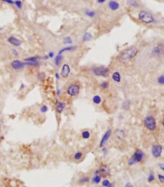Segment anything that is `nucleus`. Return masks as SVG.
Segmentation results:
<instances>
[{
	"instance_id": "f257e3e1",
	"label": "nucleus",
	"mask_w": 164,
	"mask_h": 187,
	"mask_svg": "<svg viewBox=\"0 0 164 187\" xmlns=\"http://www.w3.org/2000/svg\"><path fill=\"white\" fill-rule=\"evenodd\" d=\"M138 53V50L135 47H132L123 51L120 55L119 61L122 63H127L134 58Z\"/></svg>"
},
{
	"instance_id": "f03ea898",
	"label": "nucleus",
	"mask_w": 164,
	"mask_h": 187,
	"mask_svg": "<svg viewBox=\"0 0 164 187\" xmlns=\"http://www.w3.org/2000/svg\"><path fill=\"white\" fill-rule=\"evenodd\" d=\"M145 126L150 130H154L156 128V122L154 118L149 115L146 116L144 120Z\"/></svg>"
},
{
	"instance_id": "7ed1b4c3",
	"label": "nucleus",
	"mask_w": 164,
	"mask_h": 187,
	"mask_svg": "<svg viewBox=\"0 0 164 187\" xmlns=\"http://www.w3.org/2000/svg\"><path fill=\"white\" fill-rule=\"evenodd\" d=\"M143 153L142 152H136L129 159L128 162L129 165V166H132L136 163L141 162L143 157Z\"/></svg>"
},
{
	"instance_id": "20e7f679",
	"label": "nucleus",
	"mask_w": 164,
	"mask_h": 187,
	"mask_svg": "<svg viewBox=\"0 0 164 187\" xmlns=\"http://www.w3.org/2000/svg\"><path fill=\"white\" fill-rule=\"evenodd\" d=\"M139 17V19L145 23L149 24L154 22V18L152 16L145 11H142L140 13Z\"/></svg>"
},
{
	"instance_id": "39448f33",
	"label": "nucleus",
	"mask_w": 164,
	"mask_h": 187,
	"mask_svg": "<svg viewBox=\"0 0 164 187\" xmlns=\"http://www.w3.org/2000/svg\"><path fill=\"white\" fill-rule=\"evenodd\" d=\"M94 74L98 76H105L109 74V69L103 66H100L93 68Z\"/></svg>"
},
{
	"instance_id": "423d86ee",
	"label": "nucleus",
	"mask_w": 164,
	"mask_h": 187,
	"mask_svg": "<svg viewBox=\"0 0 164 187\" xmlns=\"http://www.w3.org/2000/svg\"><path fill=\"white\" fill-rule=\"evenodd\" d=\"M80 90V87L77 84H73L71 85L67 90L68 94L72 96H77Z\"/></svg>"
},
{
	"instance_id": "0eeeda50",
	"label": "nucleus",
	"mask_w": 164,
	"mask_h": 187,
	"mask_svg": "<svg viewBox=\"0 0 164 187\" xmlns=\"http://www.w3.org/2000/svg\"><path fill=\"white\" fill-rule=\"evenodd\" d=\"M152 154L155 157H159L162 152V147L161 145H155L153 146L152 149Z\"/></svg>"
},
{
	"instance_id": "6e6552de",
	"label": "nucleus",
	"mask_w": 164,
	"mask_h": 187,
	"mask_svg": "<svg viewBox=\"0 0 164 187\" xmlns=\"http://www.w3.org/2000/svg\"><path fill=\"white\" fill-rule=\"evenodd\" d=\"M25 64L19 60H15L12 62L11 64V66L13 69L15 70H18L24 68Z\"/></svg>"
},
{
	"instance_id": "1a4fd4ad",
	"label": "nucleus",
	"mask_w": 164,
	"mask_h": 187,
	"mask_svg": "<svg viewBox=\"0 0 164 187\" xmlns=\"http://www.w3.org/2000/svg\"><path fill=\"white\" fill-rule=\"evenodd\" d=\"M8 42L11 44L15 46H19L21 44V41L17 38L15 37H10L8 39Z\"/></svg>"
},
{
	"instance_id": "9d476101",
	"label": "nucleus",
	"mask_w": 164,
	"mask_h": 187,
	"mask_svg": "<svg viewBox=\"0 0 164 187\" xmlns=\"http://www.w3.org/2000/svg\"><path fill=\"white\" fill-rule=\"evenodd\" d=\"M111 133H112L111 130H108L106 131V132L104 135V136L101 141L100 144V147H102L104 146V143L108 140L109 139V138H110V137L111 135Z\"/></svg>"
},
{
	"instance_id": "9b49d317",
	"label": "nucleus",
	"mask_w": 164,
	"mask_h": 187,
	"mask_svg": "<svg viewBox=\"0 0 164 187\" xmlns=\"http://www.w3.org/2000/svg\"><path fill=\"white\" fill-rule=\"evenodd\" d=\"M70 71V69L69 65L67 64H65L63 65V68L62 69L61 75L63 77H66L69 75Z\"/></svg>"
},
{
	"instance_id": "f8f14e48",
	"label": "nucleus",
	"mask_w": 164,
	"mask_h": 187,
	"mask_svg": "<svg viewBox=\"0 0 164 187\" xmlns=\"http://www.w3.org/2000/svg\"><path fill=\"white\" fill-rule=\"evenodd\" d=\"M164 47L162 45H159L153 50V54L155 55H159L163 53Z\"/></svg>"
},
{
	"instance_id": "ddd939ff",
	"label": "nucleus",
	"mask_w": 164,
	"mask_h": 187,
	"mask_svg": "<svg viewBox=\"0 0 164 187\" xmlns=\"http://www.w3.org/2000/svg\"><path fill=\"white\" fill-rule=\"evenodd\" d=\"M65 103L63 102H59L56 106V111L59 114H61L65 107Z\"/></svg>"
},
{
	"instance_id": "4468645a",
	"label": "nucleus",
	"mask_w": 164,
	"mask_h": 187,
	"mask_svg": "<svg viewBox=\"0 0 164 187\" xmlns=\"http://www.w3.org/2000/svg\"><path fill=\"white\" fill-rule=\"evenodd\" d=\"M109 6L111 10H117L119 6V4L116 1H111L109 3Z\"/></svg>"
},
{
	"instance_id": "2eb2a0df",
	"label": "nucleus",
	"mask_w": 164,
	"mask_h": 187,
	"mask_svg": "<svg viewBox=\"0 0 164 187\" xmlns=\"http://www.w3.org/2000/svg\"><path fill=\"white\" fill-rule=\"evenodd\" d=\"M112 78L116 82H119L121 81V77L119 73L118 72H116L113 73L112 75Z\"/></svg>"
},
{
	"instance_id": "dca6fc26",
	"label": "nucleus",
	"mask_w": 164,
	"mask_h": 187,
	"mask_svg": "<svg viewBox=\"0 0 164 187\" xmlns=\"http://www.w3.org/2000/svg\"><path fill=\"white\" fill-rule=\"evenodd\" d=\"M108 172L109 169L106 166H102L100 169V173L101 174V175L103 176H106L108 174Z\"/></svg>"
},
{
	"instance_id": "f3484780",
	"label": "nucleus",
	"mask_w": 164,
	"mask_h": 187,
	"mask_svg": "<svg viewBox=\"0 0 164 187\" xmlns=\"http://www.w3.org/2000/svg\"><path fill=\"white\" fill-rule=\"evenodd\" d=\"M92 35L90 33H86L83 37V41L84 42H88L91 39Z\"/></svg>"
},
{
	"instance_id": "a211bd4d",
	"label": "nucleus",
	"mask_w": 164,
	"mask_h": 187,
	"mask_svg": "<svg viewBox=\"0 0 164 187\" xmlns=\"http://www.w3.org/2000/svg\"><path fill=\"white\" fill-rule=\"evenodd\" d=\"M40 58V57L39 56H33V57H29V58H28L26 59H25V61H28L29 62H36V61L38 59H39Z\"/></svg>"
},
{
	"instance_id": "6ab92c4d",
	"label": "nucleus",
	"mask_w": 164,
	"mask_h": 187,
	"mask_svg": "<svg viewBox=\"0 0 164 187\" xmlns=\"http://www.w3.org/2000/svg\"><path fill=\"white\" fill-rule=\"evenodd\" d=\"M63 59V56L60 55H57L56 58H55V64L57 66H59V64H60L62 60Z\"/></svg>"
},
{
	"instance_id": "aec40b11",
	"label": "nucleus",
	"mask_w": 164,
	"mask_h": 187,
	"mask_svg": "<svg viewBox=\"0 0 164 187\" xmlns=\"http://www.w3.org/2000/svg\"><path fill=\"white\" fill-rule=\"evenodd\" d=\"M76 48V47L75 46H70V47H66L65 48H64L63 49H62L59 52V55L61 54V53L65 51H72L74 49H75Z\"/></svg>"
},
{
	"instance_id": "412c9836",
	"label": "nucleus",
	"mask_w": 164,
	"mask_h": 187,
	"mask_svg": "<svg viewBox=\"0 0 164 187\" xmlns=\"http://www.w3.org/2000/svg\"><path fill=\"white\" fill-rule=\"evenodd\" d=\"M101 97L98 95L95 96L93 98V102L96 104H99L101 102Z\"/></svg>"
},
{
	"instance_id": "4be33fe9",
	"label": "nucleus",
	"mask_w": 164,
	"mask_h": 187,
	"mask_svg": "<svg viewBox=\"0 0 164 187\" xmlns=\"http://www.w3.org/2000/svg\"><path fill=\"white\" fill-rule=\"evenodd\" d=\"M82 136L84 139H89L90 137V133L88 131H84L82 133Z\"/></svg>"
},
{
	"instance_id": "5701e85b",
	"label": "nucleus",
	"mask_w": 164,
	"mask_h": 187,
	"mask_svg": "<svg viewBox=\"0 0 164 187\" xmlns=\"http://www.w3.org/2000/svg\"><path fill=\"white\" fill-rule=\"evenodd\" d=\"M63 42L65 44H71L72 42V41L70 37H67L64 38Z\"/></svg>"
},
{
	"instance_id": "b1692460",
	"label": "nucleus",
	"mask_w": 164,
	"mask_h": 187,
	"mask_svg": "<svg viewBox=\"0 0 164 187\" xmlns=\"http://www.w3.org/2000/svg\"><path fill=\"white\" fill-rule=\"evenodd\" d=\"M82 155H83V154L81 152H78L74 155V157L75 159H76L77 160H79L82 158Z\"/></svg>"
},
{
	"instance_id": "393cba45",
	"label": "nucleus",
	"mask_w": 164,
	"mask_h": 187,
	"mask_svg": "<svg viewBox=\"0 0 164 187\" xmlns=\"http://www.w3.org/2000/svg\"><path fill=\"white\" fill-rule=\"evenodd\" d=\"M129 104H130V102H129V101H127L123 103L122 108L124 109H128L129 107Z\"/></svg>"
},
{
	"instance_id": "a878e982",
	"label": "nucleus",
	"mask_w": 164,
	"mask_h": 187,
	"mask_svg": "<svg viewBox=\"0 0 164 187\" xmlns=\"http://www.w3.org/2000/svg\"><path fill=\"white\" fill-rule=\"evenodd\" d=\"M85 14L90 17H93L95 16V13L93 11H91L89 10L85 11Z\"/></svg>"
},
{
	"instance_id": "bb28decb",
	"label": "nucleus",
	"mask_w": 164,
	"mask_h": 187,
	"mask_svg": "<svg viewBox=\"0 0 164 187\" xmlns=\"http://www.w3.org/2000/svg\"><path fill=\"white\" fill-rule=\"evenodd\" d=\"M48 110V107L46 105H43L42 107H41L40 108V112L43 113H46Z\"/></svg>"
},
{
	"instance_id": "cd10ccee",
	"label": "nucleus",
	"mask_w": 164,
	"mask_h": 187,
	"mask_svg": "<svg viewBox=\"0 0 164 187\" xmlns=\"http://www.w3.org/2000/svg\"><path fill=\"white\" fill-rule=\"evenodd\" d=\"M158 82L161 84H164V76L163 75L160 76L158 78Z\"/></svg>"
},
{
	"instance_id": "c85d7f7f",
	"label": "nucleus",
	"mask_w": 164,
	"mask_h": 187,
	"mask_svg": "<svg viewBox=\"0 0 164 187\" xmlns=\"http://www.w3.org/2000/svg\"><path fill=\"white\" fill-rule=\"evenodd\" d=\"M25 65H30V66H37L38 65V63H37V62H26L24 63Z\"/></svg>"
},
{
	"instance_id": "c756f323",
	"label": "nucleus",
	"mask_w": 164,
	"mask_h": 187,
	"mask_svg": "<svg viewBox=\"0 0 164 187\" xmlns=\"http://www.w3.org/2000/svg\"><path fill=\"white\" fill-rule=\"evenodd\" d=\"M101 179V178L100 176H96L95 178H94L93 181L95 183H99L100 182Z\"/></svg>"
},
{
	"instance_id": "7c9ffc66",
	"label": "nucleus",
	"mask_w": 164,
	"mask_h": 187,
	"mask_svg": "<svg viewBox=\"0 0 164 187\" xmlns=\"http://www.w3.org/2000/svg\"><path fill=\"white\" fill-rule=\"evenodd\" d=\"M154 179H155V176H154V175L153 174H152V173L150 174V175H149V177H148V181H149V182H151V181L154 180Z\"/></svg>"
},
{
	"instance_id": "2f4dec72",
	"label": "nucleus",
	"mask_w": 164,
	"mask_h": 187,
	"mask_svg": "<svg viewBox=\"0 0 164 187\" xmlns=\"http://www.w3.org/2000/svg\"><path fill=\"white\" fill-rule=\"evenodd\" d=\"M117 135L119 138H122L124 137V133L122 130H118V132H117Z\"/></svg>"
},
{
	"instance_id": "473e14b6",
	"label": "nucleus",
	"mask_w": 164,
	"mask_h": 187,
	"mask_svg": "<svg viewBox=\"0 0 164 187\" xmlns=\"http://www.w3.org/2000/svg\"><path fill=\"white\" fill-rule=\"evenodd\" d=\"M128 2H129V4L130 5H131L132 6H133V7H138V4H137L135 1H128Z\"/></svg>"
},
{
	"instance_id": "72a5a7b5",
	"label": "nucleus",
	"mask_w": 164,
	"mask_h": 187,
	"mask_svg": "<svg viewBox=\"0 0 164 187\" xmlns=\"http://www.w3.org/2000/svg\"><path fill=\"white\" fill-rule=\"evenodd\" d=\"M104 187H108L110 185V182L108 180H104L102 183Z\"/></svg>"
},
{
	"instance_id": "f704fd0d",
	"label": "nucleus",
	"mask_w": 164,
	"mask_h": 187,
	"mask_svg": "<svg viewBox=\"0 0 164 187\" xmlns=\"http://www.w3.org/2000/svg\"><path fill=\"white\" fill-rule=\"evenodd\" d=\"M15 4H16V5L17 6V7L18 8L20 9V8H21V6H22V3H21V1H16L15 2Z\"/></svg>"
},
{
	"instance_id": "c9c22d12",
	"label": "nucleus",
	"mask_w": 164,
	"mask_h": 187,
	"mask_svg": "<svg viewBox=\"0 0 164 187\" xmlns=\"http://www.w3.org/2000/svg\"><path fill=\"white\" fill-rule=\"evenodd\" d=\"M108 84L107 82H103L102 84H101V87L104 89H106L108 87Z\"/></svg>"
},
{
	"instance_id": "e433bc0d",
	"label": "nucleus",
	"mask_w": 164,
	"mask_h": 187,
	"mask_svg": "<svg viewBox=\"0 0 164 187\" xmlns=\"http://www.w3.org/2000/svg\"><path fill=\"white\" fill-rule=\"evenodd\" d=\"M158 178L160 180V181L161 183H164V177L161 175H158Z\"/></svg>"
},
{
	"instance_id": "4c0bfd02",
	"label": "nucleus",
	"mask_w": 164,
	"mask_h": 187,
	"mask_svg": "<svg viewBox=\"0 0 164 187\" xmlns=\"http://www.w3.org/2000/svg\"><path fill=\"white\" fill-rule=\"evenodd\" d=\"M3 2H5L8 4H13L14 3H13V1H11V0H3Z\"/></svg>"
},
{
	"instance_id": "58836bf2",
	"label": "nucleus",
	"mask_w": 164,
	"mask_h": 187,
	"mask_svg": "<svg viewBox=\"0 0 164 187\" xmlns=\"http://www.w3.org/2000/svg\"><path fill=\"white\" fill-rule=\"evenodd\" d=\"M12 52L14 55H18V51L16 49H13L12 50Z\"/></svg>"
},
{
	"instance_id": "ea45409f",
	"label": "nucleus",
	"mask_w": 164,
	"mask_h": 187,
	"mask_svg": "<svg viewBox=\"0 0 164 187\" xmlns=\"http://www.w3.org/2000/svg\"><path fill=\"white\" fill-rule=\"evenodd\" d=\"M88 181H89V178H82L81 180V181L82 182H87Z\"/></svg>"
},
{
	"instance_id": "a19ab883",
	"label": "nucleus",
	"mask_w": 164,
	"mask_h": 187,
	"mask_svg": "<svg viewBox=\"0 0 164 187\" xmlns=\"http://www.w3.org/2000/svg\"><path fill=\"white\" fill-rule=\"evenodd\" d=\"M53 55H54V53H53V52L51 51V52H50L49 53L48 57H51V58H52L53 56Z\"/></svg>"
},
{
	"instance_id": "79ce46f5",
	"label": "nucleus",
	"mask_w": 164,
	"mask_h": 187,
	"mask_svg": "<svg viewBox=\"0 0 164 187\" xmlns=\"http://www.w3.org/2000/svg\"><path fill=\"white\" fill-rule=\"evenodd\" d=\"M159 166H160V168L163 171H164V165L163 164H159Z\"/></svg>"
},
{
	"instance_id": "37998d69",
	"label": "nucleus",
	"mask_w": 164,
	"mask_h": 187,
	"mask_svg": "<svg viewBox=\"0 0 164 187\" xmlns=\"http://www.w3.org/2000/svg\"><path fill=\"white\" fill-rule=\"evenodd\" d=\"M125 187H133V186L130 183H127Z\"/></svg>"
},
{
	"instance_id": "c03bdc74",
	"label": "nucleus",
	"mask_w": 164,
	"mask_h": 187,
	"mask_svg": "<svg viewBox=\"0 0 164 187\" xmlns=\"http://www.w3.org/2000/svg\"><path fill=\"white\" fill-rule=\"evenodd\" d=\"M56 79H59V75L58 73H56Z\"/></svg>"
},
{
	"instance_id": "a18cd8bd",
	"label": "nucleus",
	"mask_w": 164,
	"mask_h": 187,
	"mask_svg": "<svg viewBox=\"0 0 164 187\" xmlns=\"http://www.w3.org/2000/svg\"><path fill=\"white\" fill-rule=\"evenodd\" d=\"M97 2L99 3H103L104 2H105L104 0H99V1H97Z\"/></svg>"
},
{
	"instance_id": "49530a36",
	"label": "nucleus",
	"mask_w": 164,
	"mask_h": 187,
	"mask_svg": "<svg viewBox=\"0 0 164 187\" xmlns=\"http://www.w3.org/2000/svg\"><path fill=\"white\" fill-rule=\"evenodd\" d=\"M44 59H45V60H46V59H48V58H49V57H48V56H44V57H43V58Z\"/></svg>"
},
{
	"instance_id": "de8ad7c7",
	"label": "nucleus",
	"mask_w": 164,
	"mask_h": 187,
	"mask_svg": "<svg viewBox=\"0 0 164 187\" xmlns=\"http://www.w3.org/2000/svg\"><path fill=\"white\" fill-rule=\"evenodd\" d=\"M60 92V90H59V89H58V90H57V94H58V95H59Z\"/></svg>"
},
{
	"instance_id": "09e8293b",
	"label": "nucleus",
	"mask_w": 164,
	"mask_h": 187,
	"mask_svg": "<svg viewBox=\"0 0 164 187\" xmlns=\"http://www.w3.org/2000/svg\"><path fill=\"white\" fill-rule=\"evenodd\" d=\"M109 187H112V184H110L109 185Z\"/></svg>"
}]
</instances>
